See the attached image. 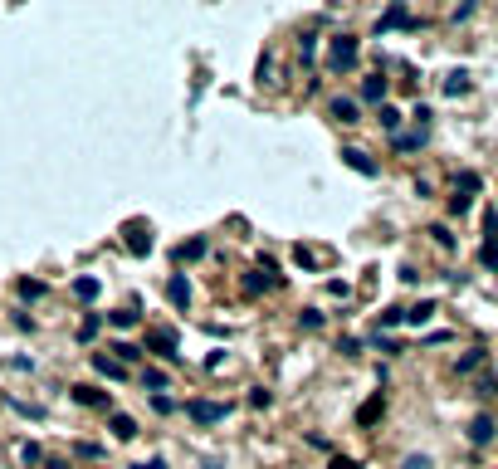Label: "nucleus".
Listing matches in <instances>:
<instances>
[{"label": "nucleus", "instance_id": "nucleus-1", "mask_svg": "<svg viewBox=\"0 0 498 469\" xmlns=\"http://www.w3.org/2000/svg\"><path fill=\"white\" fill-rule=\"evenodd\" d=\"M176 347H181L176 328H147V352H157V357H171V362H176V357H181Z\"/></svg>", "mask_w": 498, "mask_h": 469}, {"label": "nucleus", "instance_id": "nucleus-2", "mask_svg": "<svg viewBox=\"0 0 498 469\" xmlns=\"http://www.w3.org/2000/svg\"><path fill=\"white\" fill-rule=\"evenodd\" d=\"M474 191H479V172H464V176L454 181V195H450V210H454V215H464V210H469V200H474Z\"/></svg>", "mask_w": 498, "mask_h": 469}, {"label": "nucleus", "instance_id": "nucleus-3", "mask_svg": "<svg viewBox=\"0 0 498 469\" xmlns=\"http://www.w3.org/2000/svg\"><path fill=\"white\" fill-rule=\"evenodd\" d=\"M186 416H191L196 425H215V420L230 416V406H220V401H186Z\"/></svg>", "mask_w": 498, "mask_h": 469}, {"label": "nucleus", "instance_id": "nucleus-4", "mask_svg": "<svg viewBox=\"0 0 498 469\" xmlns=\"http://www.w3.org/2000/svg\"><path fill=\"white\" fill-rule=\"evenodd\" d=\"M327 64H332L337 74H342V69H352V64H357V39H352V34H337V39H332V59H327Z\"/></svg>", "mask_w": 498, "mask_h": 469}, {"label": "nucleus", "instance_id": "nucleus-5", "mask_svg": "<svg viewBox=\"0 0 498 469\" xmlns=\"http://www.w3.org/2000/svg\"><path fill=\"white\" fill-rule=\"evenodd\" d=\"M342 162H347V167H352L357 176H376V172H381V167H376V162H372V157H367L362 147H342Z\"/></svg>", "mask_w": 498, "mask_h": 469}, {"label": "nucleus", "instance_id": "nucleus-6", "mask_svg": "<svg viewBox=\"0 0 498 469\" xmlns=\"http://www.w3.org/2000/svg\"><path fill=\"white\" fill-rule=\"evenodd\" d=\"M400 25H405V30H410V25H415V20H410V10H405V5H391V10H386V15H381V20H376V34H381V30H400Z\"/></svg>", "mask_w": 498, "mask_h": 469}, {"label": "nucleus", "instance_id": "nucleus-7", "mask_svg": "<svg viewBox=\"0 0 498 469\" xmlns=\"http://www.w3.org/2000/svg\"><path fill=\"white\" fill-rule=\"evenodd\" d=\"M166 298H171L176 308H186V303H191V283L181 279V274H171V279H166Z\"/></svg>", "mask_w": 498, "mask_h": 469}, {"label": "nucleus", "instance_id": "nucleus-8", "mask_svg": "<svg viewBox=\"0 0 498 469\" xmlns=\"http://www.w3.org/2000/svg\"><path fill=\"white\" fill-rule=\"evenodd\" d=\"M74 401L79 406H93V411H107V396H103L98 386H74Z\"/></svg>", "mask_w": 498, "mask_h": 469}, {"label": "nucleus", "instance_id": "nucleus-9", "mask_svg": "<svg viewBox=\"0 0 498 469\" xmlns=\"http://www.w3.org/2000/svg\"><path fill=\"white\" fill-rule=\"evenodd\" d=\"M327 113H332L337 122H362V117H357V103H352V98H332V103H327Z\"/></svg>", "mask_w": 498, "mask_h": 469}, {"label": "nucleus", "instance_id": "nucleus-10", "mask_svg": "<svg viewBox=\"0 0 498 469\" xmlns=\"http://www.w3.org/2000/svg\"><path fill=\"white\" fill-rule=\"evenodd\" d=\"M127 250H132V255H147V250H152V230L127 225Z\"/></svg>", "mask_w": 498, "mask_h": 469}, {"label": "nucleus", "instance_id": "nucleus-11", "mask_svg": "<svg viewBox=\"0 0 498 469\" xmlns=\"http://www.w3.org/2000/svg\"><path fill=\"white\" fill-rule=\"evenodd\" d=\"M107 425H112V435H117V440H132V435H137V420H132V416H122V411H112V416H107Z\"/></svg>", "mask_w": 498, "mask_h": 469}, {"label": "nucleus", "instance_id": "nucleus-12", "mask_svg": "<svg viewBox=\"0 0 498 469\" xmlns=\"http://www.w3.org/2000/svg\"><path fill=\"white\" fill-rule=\"evenodd\" d=\"M469 440H474V445H489V440H494V420H489V416H479V420L469 425Z\"/></svg>", "mask_w": 498, "mask_h": 469}, {"label": "nucleus", "instance_id": "nucleus-13", "mask_svg": "<svg viewBox=\"0 0 498 469\" xmlns=\"http://www.w3.org/2000/svg\"><path fill=\"white\" fill-rule=\"evenodd\" d=\"M362 98H367V103H386V79H381V74L367 79V84H362Z\"/></svg>", "mask_w": 498, "mask_h": 469}, {"label": "nucleus", "instance_id": "nucleus-14", "mask_svg": "<svg viewBox=\"0 0 498 469\" xmlns=\"http://www.w3.org/2000/svg\"><path fill=\"white\" fill-rule=\"evenodd\" d=\"M98 288H103V283L93 279V274H84V279H74V293H79L84 303H93V298H98Z\"/></svg>", "mask_w": 498, "mask_h": 469}, {"label": "nucleus", "instance_id": "nucleus-15", "mask_svg": "<svg viewBox=\"0 0 498 469\" xmlns=\"http://www.w3.org/2000/svg\"><path fill=\"white\" fill-rule=\"evenodd\" d=\"M445 94H450V98L469 94V74H464V69H454V74H450V79H445Z\"/></svg>", "mask_w": 498, "mask_h": 469}, {"label": "nucleus", "instance_id": "nucleus-16", "mask_svg": "<svg viewBox=\"0 0 498 469\" xmlns=\"http://www.w3.org/2000/svg\"><path fill=\"white\" fill-rule=\"evenodd\" d=\"M49 293V283H39V279H20V298L25 303H34V298H44Z\"/></svg>", "mask_w": 498, "mask_h": 469}, {"label": "nucleus", "instance_id": "nucleus-17", "mask_svg": "<svg viewBox=\"0 0 498 469\" xmlns=\"http://www.w3.org/2000/svg\"><path fill=\"white\" fill-rule=\"evenodd\" d=\"M430 313H435V303L425 298V303H415V308H405V323H415V328H420V323H430Z\"/></svg>", "mask_w": 498, "mask_h": 469}, {"label": "nucleus", "instance_id": "nucleus-18", "mask_svg": "<svg viewBox=\"0 0 498 469\" xmlns=\"http://www.w3.org/2000/svg\"><path fill=\"white\" fill-rule=\"evenodd\" d=\"M376 416H381V391H376V396H372V401H367V406L357 411V425H372Z\"/></svg>", "mask_w": 498, "mask_h": 469}, {"label": "nucleus", "instance_id": "nucleus-19", "mask_svg": "<svg viewBox=\"0 0 498 469\" xmlns=\"http://www.w3.org/2000/svg\"><path fill=\"white\" fill-rule=\"evenodd\" d=\"M98 328H103V318H98V313H89V318L79 323V342H93V338H98Z\"/></svg>", "mask_w": 498, "mask_h": 469}, {"label": "nucleus", "instance_id": "nucleus-20", "mask_svg": "<svg viewBox=\"0 0 498 469\" xmlns=\"http://www.w3.org/2000/svg\"><path fill=\"white\" fill-rule=\"evenodd\" d=\"M93 367H98L103 376H127V367H122L117 357H103V352H98V357H93Z\"/></svg>", "mask_w": 498, "mask_h": 469}, {"label": "nucleus", "instance_id": "nucleus-21", "mask_svg": "<svg viewBox=\"0 0 498 469\" xmlns=\"http://www.w3.org/2000/svg\"><path fill=\"white\" fill-rule=\"evenodd\" d=\"M396 147L400 152H420L425 147V132H396Z\"/></svg>", "mask_w": 498, "mask_h": 469}, {"label": "nucleus", "instance_id": "nucleus-22", "mask_svg": "<svg viewBox=\"0 0 498 469\" xmlns=\"http://www.w3.org/2000/svg\"><path fill=\"white\" fill-rule=\"evenodd\" d=\"M142 386H152L157 396L166 391V372H157V367H142Z\"/></svg>", "mask_w": 498, "mask_h": 469}, {"label": "nucleus", "instance_id": "nucleus-23", "mask_svg": "<svg viewBox=\"0 0 498 469\" xmlns=\"http://www.w3.org/2000/svg\"><path fill=\"white\" fill-rule=\"evenodd\" d=\"M107 323L112 328H137V308H117V313H107Z\"/></svg>", "mask_w": 498, "mask_h": 469}, {"label": "nucleus", "instance_id": "nucleus-24", "mask_svg": "<svg viewBox=\"0 0 498 469\" xmlns=\"http://www.w3.org/2000/svg\"><path fill=\"white\" fill-rule=\"evenodd\" d=\"M489 362V352H469V357H459V376H469V372H479Z\"/></svg>", "mask_w": 498, "mask_h": 469}, {"label": "nucleus", "instance_id": "nucleus-25", "mask_svg": "<svg viewBox=\"0 0 498 469\" xmlns=\"http://www.w3.org/2000/svg\"><path fill=\"white\" fill-rule=\"evenodd\" d=\"M200 255H205V240H191V245H181V250H176V259H181V264H186V259H200Z\"/></svg>", "mask_w": 498, "mask_h": 469}, {"label": "nucleus", "instance_id": "nucleus-26", "mask_svg": "<svg viewBox=\"0 0 498 469\" xmlns=\"http://www.w3.org/2000/svg\"><path fill=\"white\" fill-rule=\"evenodd\" d=\"M112 352H117V362H122V367H127V362H137V357H142V352H137V347H132V342H112Z\"/></svg>", "mask_w": 498, "mask_h": 469}, {"label": "nucleus", "instance_id": "nucleus-27", "mask_svg": "<svg viewBox=\"0 0 498 469\" xmlns=\"http://www.w3.org/2000/svg\"><path fill=\"white\" fill-rule=\"evenodd\" d=\"M299 323L308 328V333H317V328H322V313H317V308H303V313H299Z\"/></svg>", "mask_w": 498, "mask_h": 469}, {"label": "nucleus", "instance_id": "nucleus-28", "mask_svg": "<svg viewBox=\"0 0 498 469\" xmlns=\"http://www.w3.org/2000/svg\"><path fill=\"white\" fill-rule=\"evenodd\" d=\"M381 127H386V132H396V127H400V113L391 108V103H381Z\"/></svg>", "mask_w": 498, "mask_h": 469}, {"label": "nucleus", "instance_id": "nucleus-29", "mask_svg": "<svg viewBox=\"0 0 498 469\" xmlns=\"http://www.w3.org/2000/svg\"><path fill=\"white\" fill-rule=\"evenodd\" d=\"M430 235H435V245H440V250H454V235H450L445 225H430Z\"/></svg>", "mask_w": 498, "mask_h": 469}, {"label": "nucleus", "instance_id": "nucleus-30", "mask_svg": "<svg viewBox=\"0 0 498 469\" xmlns=\"http://www.w3.org/2000/svg\"><path fill=\"white\" fill-rule=\"evenodd\" d=\"M396 323H405V308H386V313H381V328H396ZM381 328H376V333H381Z\"/></svg>", "mask_w": 498, "mask_h": 469}, {"label": "nucleus", "instance_id": "nucleus-31", "mask_svg": "<svg viewBox=\"0 0 498 469\" xmlns=\"http://www.w3.org/2000/svg\"><path fill=\"white\" fill-rule=\"evenodd\" d=\"M20 460H25V465H44V455H39V445H20Z\"/></svg>", "mask_w": 498, "mask_h": 469}, {"label": "nucleus", "instance_id": "nucleus-32", "mask_svg": "<svg viewBox=\"0 0 498 469\" xmlns=\"http://www.w3.org/2000/svg\"><path fill=\"white\" fill-rule=\"evenodd\" d=\"M299 54H303V59H313V54H317V34H303V39H299Z\"/></svg>", "mask_w": 498, "mask_h": 469}, {"label": "nucleus", "instance_id": "nucleus-33", "mask_svg": "<svg viewBox=\"0 0 498 469\" xmlns=\"http://www.w3.org/2000/svg\"><path fill=\"white\" fill-rule=\"evenodd\" d=\"M400 469H430V460H425V455H405V460H400Z\"/></svg>", "mask_w": 498, "mask_h": 469}, {"label": "nucleus", "instance_id": "nucleus-34", "mask_svg": "<svg viewBox=\"0 0 498 469\" xmlns=\"http://www.w3.org/2000/svg\"><path fill=\"white\" fill-rule=\"evenodd\" d=\"M79 455H84V460H103V445H89V440H84V445H79Z\"/></svg>", "mask_w": 498, "mask_h": 469}, {"label": "nucleus", "instance_id": "nucleus-35", "mask_svg": "<svg viewBox=\"0 0 498 469\" xmlns=\"http://www.w3.org/2000/svg\"><path fill=\"white\" fill-rule=\"evenodd\" d=\"M484 230H489V245L498 240V210H489V220H484Z\"/></svg>", "mask_w": 498, "mask_h": 469}, {"label": "nucleus", "instance_id": "nucleus-36", "mask_svg": "<svg viewBox=\"0 0 498 469\" xmlns=\"http://www.w3.org/2000/svg\"><path fill=\"white\" fill-rule=\"evenodd\" d=\"M327 469H362V465H357V460H347V455H337V460H332Z\"/></svg>", "mask_w": 498, "mask_h": 469}, {"label": "nucleus", "instance_id": "nucleus-37", "mask_svg": "<svg viewBox=\"0 0 498 469\" xmlns=\"http://www.w3.org/2000/svg\"><path fill=\"white\" fill-rule=\"evenodd\" d=\"M484 264H489V269H498V250H494V245H484Z\"/></svg>", "mask_w": 498, "mask_h": 469}, {"label": "nucleus", "instance_id": "nucleus-38", "mask_svg": "<svg viewBox=\"0 0 498 469\" xmlns=\"http://www.w3.org/2000/svg\"><path fill=\"white\" fill-rule=\"evenodd\" d=\"M132 469H166V460H142V465H132Z\"/></svg>", "mask_w": 498, "mask_h": 469}]
</instances>
